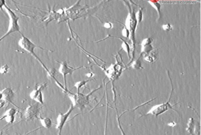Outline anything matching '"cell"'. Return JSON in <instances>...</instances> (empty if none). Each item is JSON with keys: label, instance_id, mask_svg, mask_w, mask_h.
Returning a JSON list of instances; mask_svg holds the SVG:
<instances>
[{"label": "cell", "instance_id": "5", "mask_svg": "<svg viewBox=\"0 0 201 135\" xmlns=\"http://www.w3.org/2000/svg\"><path fill=\"white\" fill-rule=\"evenodd\" d=\"M170 108H172L170 104V101H168L165 103H162L154 106L150 111L147 112V114H151L153 116H158Z\"/></svg>", "mask_w": 201, "mask_h": 135}, {"label": "cell", "instance_id": "17", "mask_svg": "<svg viewBox=\"0 0 201 135\" xmlns=\"http://www.w3.org/2000/svg\"><path fill=\"white\" fill-rule=\"evenodd\" d=\"M5 104H6L5 101H3V100L0 101V108H3L4 106H5Z\"/></svg>", "mask_w": 201, "mask_h": 135}, {"label": "cell", "instance_id": "9", "mask_svg": "<svg viewBox=\"0 0 201 135\" xmlns=\"http://www.w3.org/2000/svg\"><path fill=\"white\" fill-rule=\"evenodd\" d=\"M90 81H91V80H83V81H80L76 82L74 85V87L77 88V93L80 92V88H82V87H83V86H85Z\"/></svg>", "mask_w": 201, "mask_h": 135}, {"label": "cell", "instance_id": "19", "mask_svg": "<svg viewBox=\"0 0 201 135\" xmlns=\"http://www.w3.org/2000/svg\"></svg>", "mask_w": 201, "mask_h": 135}, {"label": "cell", "instance_id": "8", "mask_svg": "<svg viewBox=\"0 0 201 135\" xmlns=\"http://www.w3.org/2000/svg\"><path fill=\"white\" fill-rule=\"evenodd\" d=\"M39 120L40 122H41V125L44 128L47 129H49L51 127H52L53 122L52 120L49 117H43L40 116L39 118L38 117Z\"/></svg>", "mask_w": 201, "mask_h": 135}, {"label": "cell", "instance_id": "11", "mask_svg": "<svg viewBox=\"0 0 201 135\" xmlns=\"http://www.w3.org/2000/svg\"><path fill=\"white\" fill-rule=\"evenodd\" d=\"M193 118H191V119H190V120H189V123H188V132L190 134H191V135H193V131H194V120H193Z\"/></svg>", "mask_w": 201, "mask_h": 135}, {"label": "cell", "instance_id": "2", "mask_svg": "<svg viewBox=\"0 0 201 135\" xmlns=\"http://www.w3.org/2000/svg\"><path fill=\"white\" fill-rule=\"evenodd\" d=\"M92 93H93V92L88 95L83 94L80 93H77L75 94L72 93H67V94L72 102V105L75 108L77 107L80 110H82L85 108V106L87 104H88L89 96L90 95L92 94Z\"/></svg>", "mask_w": 201, "mask_h": 135}, {"label": "cell", "instance_id": "6", "mask_svg": "<svg viewBox=\"0 0 201 135\" xmlns=\"http://www.w3.org/2000/svg\"><path fill=\"white\" fill-rule=\"evenodd\" d=\"M61 66L58 69L60 73L62 74L64 77V84H65V89H67V81H66V76L67 75H72L74 72L76 70L79 69V68H74L72 67H70L68 65L67 63L66 62H62L60 63Z\"/></svg>", "mask_w": 201, "mask_h": 135}, {"label": "cell", "instance_id": "7", "mask_svg": "<svg viewBox=\"0 0 201 135\" xmlns=\"http://www.w3.org/2000/svg\"><path fill=\"white\" fill-rule=\"evenodd\" d=\"M1 92L2 94V100L12 103V100L15 96L13 90L10 88H6L3 90Z\"/></svg>", "mask_w": 201, "mask_h": 135}, {"label": "cell", "instance_id": "15", "mask_svg": "<svg viewBox=\"0 0 201 135\" xmlns=\"http://www.w3.org/2000/svg\"><path fill=\"white\" fill-rule=\"evenodd\" d=\"M163 28H164V30H170L172 29V26H170V24L163 25Z\"/></svg>", "mask_w": 201, "mask_h": 135}, {"label": "cell", "instance_id": "1", "mask_svg": "<svg viewBox=\"0 0 201 135\" xmlns=\"http://www.w3.org/2000/svg\"><path fill=\"white\" fill-rule=\"evenodd\" d=\"M18 44H19V46H20L21 48L24 49L25 51H27V52L31 54V55H32L33 57H34L35 58L37 59L38 61L39 62L42 66L44 68V69L48 72V73L49 74V75L51 77H53L51 73L49 71L48 68L45 66L43 63L40 60L39 57H38L37 55H36V54L34 52L35 49H36L37 47H39L40 49H43L36 46V44H35L32 41H31L28 38L24 36L22 34L21 38H20V40L19 41Z\"/></svg>", "mask_w": 201, "mask_h": 135}, {"label": "cell", "instance_id": "14", "mask_svg": "<svg viewBox=\"0 0 201 135\" xmlns=\"http://www.w3.org/2000/svg\"><path fill=\"white\" fill-rule=\"evenodd\" d=\"M6 5V1L4 0H0V9L2 11H3V7Z\"/></svg>", "mask_w": 201, "mask_h": 135}, {"label": "cell", "instance_id": "16", "mask_svg": "<svg viewBox=\"0 0 201 135\" xmlns=\"http://www.w3.org/2000/svg\"><path fill=\"white\" fill-rule=\"evenodd\" d=\"M118 125H119V128L120 130H121V132H122V135H125V134L124 132L123 131V130L122 128V127H121V124H120V122L119 119V118L118 119Z\"/></svg>", "mask_w": 201, "mask_h": 135}, {"label": "cell", "instance_id": "4", "mask_svg": "<svg viewBox=\"0 0 201 135\" xmlns=\"http://www.w3.org/2000/svg\"><path fill=\"white\" fill-rule=\"evenodd\" d=\"M39 113V108L38 104H33L28 106L24 113L25 119L27 120H33L37 119Z\"/></svg>", "mask_w": 201, "mask_h": 135}, {"label": "cell", "instance_id": "3", "mask_svg": "<svg viewBox=\"0 0 201 135\" xmlns=\"http://www.w3.org/2000/svg\"><path fill=\"white\" fill-rule=\"evenodd\" d=\"M75 108V107H74V106L72 105H70V108H69L67 112H66L65 114L60 113L58 114V116L57 117V124L56 126V128L58 131V135H61L64 125H65L69 117Z\"/></svg>", "mask_w": 201, "mask_h": 135}, {"label": "cell", "instance_id": "13", "mask_svg": "<svg viewBox=\"0 0 201 135\" xmlns=\"http://www.w3.org/2000/svg\"><path fill=\"white\" fill-rule=\"evenodd\" d=\"M17 110L13 108H11L7 110L5 114H3V116L2 117H5L7 116H15V114H16Z\"/></svg>", "mask_w": 201, "mask_h": 135}, {"label": "cell", "instance_id": "10", "mask_svg": "<svg viewBox=\"0 0 201 135\" xmlns=\"http://www.w3.org/2000/svg\"><path fill=\"white\" fill-rule=\"evenodd\" d=\"M15 116H7L5 117H2L0 119L1 120L4 119L6 122L9 124H13L15 122Z\"/></svg>", "mask_w": 201, "mask_h": 135}, {"label": "cell", "instance_id": "12", "mask_svg": "<svg viewBox=\"0 0 201 135\" xmlns=\"http://www.w3.org/2000/svg\"><path fill=\"white\" fill-rule=\"evenodd\" d=\"M10 70V68L9 67L8 65L7 64H5V65L1 67L0 74H1L2 75H6V74L8 73Z\"/></svg>", "mask_w": 201, "mask_h": 135}, {"label": "cell", "instance_id": "18", "mask_svg": "<svg viewBox=\"0 0 201 135\" xmlns=\"http://www.w3.org/2000/svg\"><path fill=\"white\" fill-rule=\"evenodd\" d=\"M2 100V94L1 92H0V101Z\"/></svg>", "mask_w": 201, "mask_h": 135}]
</instances>
